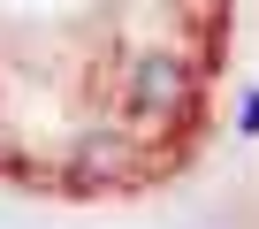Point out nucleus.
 Here are the masks:
<instances>
[{
    "label": "nucleus",
    "mask_w": 259,
    "mask_h": 229,
    "mask_svg": "<svg viewBox=\"0 0 259 229\" xmlns=\"http://www.w3.org/2000/svg\"><path fill=\"white\" fill-rule=\"evenodd\" d=\"M183 99H191L183 61H176V54H145V61H138V77H130V107L153 123V114H183Z\"/></svg>",
    "instance_id": "f257e3e1"
}]
</instances>
